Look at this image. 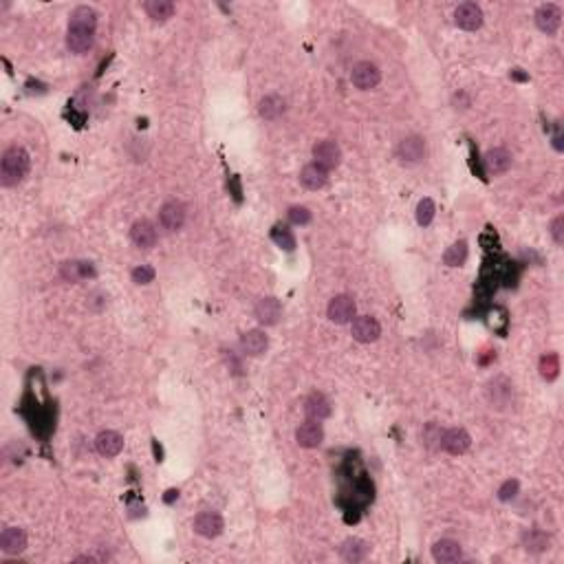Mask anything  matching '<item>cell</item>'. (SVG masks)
<instances>
[{"label": "cell", "instance_id": "obj_16", "mask_svg": "<svg viewBox=\"0 0 564 564\" xmlns=\"http://www.w3.org/2000/svg\"><path fill=\"white\" fill-rule=\"evenodd\" d=\"M95 447H97V452L102 456H106V458H113V456H117L121 452V447H124V438L119 432H113V430H104L97 434L95 438Z\"/></svg>", "mask_w": 564, "mask_h": 564}, {"label": "cell", "instance_id": "obj_27", "mask_svg": "<svg viewBox=\"0 0 564 564\" xmlns=\"http://www.w3.org/2000/svg\"><path fill=\"white\" fill-rule=\"evenodd\" d=\"M60 271H62V278L69 280V282H78L82 278L95 276V269H93L89 263H64Z\"/></svg>", "mask_w": 564, "mask_h": 564}, {"label": "cell", "instance_id": "obj_35", "mask_svg": "<svg viewBox=\"0 0 564 564\" xmlns=\"http://www.w3.org/2000/svg\"><path fill=\"white\" fill-rule=\"evenodd\" d=\"M152 278H154V269L148 265L132 269V280L137 282V285H148V282H152Z\"/></svg>", "mask_w": 564, "mask_h": 564}, {"label": "cell", "instance_id": "obj_18", "mask_svg": "<svg viewBox=\"0 0 564 564\" xmlns=\"http://www.w3.org/2000/svg\"><path fill=\"white\" fill-rule=\"evenodd\" d=\"M329 181V172L325 168H320L318 163H309L300 172V183L307 187V190H320Z\"/></svg>", "mask_w": 564, "mask_h": 564}, {"label": "cell", "instance_id": "obj_32", "mask_svg": "<svg viewBox=\"0 0 564 564\" xmlns=\"http://www.w3.org/2000/svg\"><path fill=\"white\" fill-rule=\"evenodd\" d=\"M434 212H436V207H434L432 198H421L419 205H416V223H419L421 227L430 225L432 218H434Z\"/></svg>", "mask_w": 564, "mask_h": 564}, {"label": "cell", "instance_id": "obj_20", "mask_svg": "<svg viewBox=\"0 0 564 564\" xmlns=\"http://www.w3.org/2000/svg\"><path fill=\"white\" fill-rule=\"evenodd\" d=\"M305 412L309 419L313 421H322V419H327V416L331 414V403L325 395H320V392H313L307 397V401H305Z\"/></svg>", "mask_w": 564, "mask_h": 564}, {"label": "cell", "instance_id": "obj_14", "mask_svg": "<svg viewBox=\"0 0 564 564\" xmlns=\"http://www.w3.org/2000/svg\"><path fill=\"white\" fill-rule=\"evenodd\" d=\"M0 549H3L7 556H18L27 549V534L20 527H7L3 534H0Z\"/></svg>", "mask_w": 564, "mask_h": 564}, {"label": "cell", "instance_id": "obj_15", "mask_svg": "<svg viewBox=\"0 0 564 564\" xmlns=\"http://www.w3.org/2000/svg\"><path fill=\"white\" fill-rule=\"evenodd\" d=\"M296 441L300 447L311 450V447H318L322 441H325V430H322V425L318 421L311 419L307 423H302L296 430Z\"/></svg>", "mask_w": 564, "mask_h": 564}, {"label": "cell", "instance_id": "obj_34", "mask_svg": "<svg viewBox=\"0 0 564 564\" xmlns=\"http://www.w3.org/2000/svg\"><path fill=\"white\" fill-rule=\"evenodd\" d=\"M289 221L296 223V225H307L311 221V212L307 207H300V205H294L289 210Z\"/></svg>", "mask_w": 564, "mask_h": 564}, {"label": "cell", "instance_id": "obj_37", "mask_svg": "<svg viewBox=\"0 0 564 564\" xmlns=\"http://www.w3.org/2000/svg\"><path fill=\"white\" fill-rule=\"evenodd\" d=\"M551 236L558 245L564 243V216H556L551 223Z\"/></svg>", "mask_w": 564, "mask_h": 564}, {"label": "cell", "instance_id": "obj_13", "mask_svg": "<svg viewBox=\"0 0 564 564\" xmlns=\"http://www.w3.org/2000/svg\"><path fill=\"white\" fill-rule=\"evenodd\" d=\"M469 443H472V438L469 434L463 430V427H452V430H445L443 436H441V450H445L447 454H463L467 452Z\"/></svg>", "mask_w": 564, "mask_h": 564}, {"label": "cell", "instance_id": "obj_29", "mask_svg": "<svg viewBox=\"0 0 564 564\" xmlns=\"http://www.w3.org/2000/svg\"><path fill=\"white\" fill-rule=\"evenodd\" d=\"M465 258H467V243H465V240H458V243H454L443 254V263L447 267H461L465 263Z\"/></svg>", "mask_w": 564, "mask_h": 564}, {"label": "cell", "instance_id": "obj_22", "mask_svg": "<svg viewBox=\"0 0 564 564\" xmlns=\"http://www.w3.org/2000/svg\"><path fill=\"white\" fill-rule=\"evenodd\" d=\"M240 344H243V351H245L247 355H252V357H256V355H263V353L267 351L269 340H267V336H265L263 331L254 329V331H247V333H245L243 340H240Z\"/></svg>", "mask_w": 564, "mask_h": 564}, {"label": "cell", "instance_id": "obj_1", "mask_svg": "<svg viewBox=\"0 0 564 564\" xmlns=\"http://www.w3.org/2000/svg\"><path fill=\"white\" fill-rule=\"evenodd\" d=\"M95 27H97V12L93 7H75L71 12L69 31H67V47L71 54H86L95 43Z\"/></svg>", "mask_w": 564, "mask_h": 564}, {"label": "cell", "instance_id": "obj_2", "mask_svg": "<svg viewBox=\"0 0 564 564\" xmlns=\"http://www.w3.org/2000/svg\"><path fill=\"white\" fill-rule=\"evenodd\" d=\"M29 152L20 145H14L3 154V161H0V183L5 187H14L25 179L29 172Z\"/></svg>", "mask_w": 564, "mask_h": 564}, {"label": "cell", "instance_id": "obj_33", "mask_svg": "<svg viewBox=\"0 0 564 564\" xmlns=\"http://www.w3.org/2000/svg\"><path fill=\"white\" fill-rule=\"evenodd\" d=\"M441 436H443V430H438L436 423H427L421 432V438L427 447H434V445H441Z\"/></svg>", "mask_w": 564, "mask_h": 564}, {"label": "cell", "instance_id": "obj_11", "mask_svg": "<svg viewBox=\"0 0 564 564\" xmlns=\"http://www.w3.org/2000/svg\"><path fill=\"white\" fill-rule=\"evenodd\" d=\"M423 154H425V143H423L421 137H416V134H412V137H406L399 143V148H397V156H399V161L406 163V165L419 163L423 159Z\"/></svg>", "mask_w": 564, "mask_h": 564}, {"label": "cell", "instance_id": "obj_31", "mask_svg": "<svg viewBox=\"0 0 564 564\" xmlns=\"http://www.w3.org/2000/svg\"><path fill=\"white\" fill-rule=\"evenodd\" d=\"M560 373V360L556 353H547L545 357L540 360V375L545 377L547 381L556 379Z\"/></svg>", "mask_w": 564, "mask_h": 564}, {"label": "cell", "instance_id": "obj_7", "mask_svg": "<svg viewBox=\"0 0 564 564\" xmlns=\"http://www.w3.org/2000/svg\"><path fill=\"white\" fill-rule=\"evenodd\" d=\"M536 25H538V29L542 31V34L556 36L560 25H562V9L558 5H553V3L542 5L536 12Z\"/></svg>", "mask_w": 564, "mask_h": 564}, {"label": "cell", "instance_id": "obj_36", "mask_svg": "<svg viewBox=\"0 0 564 564\" xmlns=\"http://www.w3.org/2000/svg\"><path fill=\"white\" fill-rule=\"evenodd\" d=\"M516 494H518V480H507V483H503V487L498 489L500 500H511Z\"/></svg>", "mask_w": 564, "mask_h": 564}, {"label": "cell", "instance_id": "obj_28", "mask_svg": "<svg viewBox=\"0 0 564 564\" xmlns=\"http://www.w3.org/2000/svg\"><path fill=\"white\" fill-rule=\"evenodd\" d=\"M285 113V99L280 95H267L260 99V115L265 119H278Z\"/></svg>", "mask_w": 564, "mask_h": 564}, {"label": "cell", "instance_id": "obj_10", "mask_svg": "<svg viewBox=\"0 0 564 564\" xmlns=\"http://www.w3.org/2000/svg\"><path fill=\"white\" fill-rule=\"evenodd\" d=\"M223 527L225 522L223 518L216 514V511H201L196 518H194V531L198 536L203 538H216L223 534Z\"/></svg>", "mask_w": 564, "mask_h": 564}, {"label": "cell", "instance_id": "obj_24", "mask_svg": "<svg viewBox=\"0 0 564 564\" xmlns=\"http://www.w3.org/2000/svg\"><path fill=\"white\" fill-rule=\"evenodd\" d=\"M549 545H551V538L540 529H529V531L522 534V547H525L527 551H531V553L547 551Z\"/></svg>", "mask_w": 564, "mask_h": 564}, {"label": "cell", "instance_id": "obj_3", "mask_svg": "<svg viewBox=\"0 0 564 564\" xmlns=\"http://www.w3.org/2000/svg\"><path fill=\"white\" fill-rule=\"evenodd\" d=\"M351 82L355 89L360 91H371L381 82V71L373 64V62H360L351 71Z\"/></svg>", "mask_w": 564, "mask_h": 564}, {"label": "cell", "instance_id": "obj_4", "mask_svg": "<svg viewBox=\"0 0 564 564\" xmlns=\"http://www.w3.org/2000/svg\"><path fill=\"white\" fill-rule=\"evenodd\" d=\"M313 163H318L320 168H325L327 172L333 170V168H338V165L342 163V150H340V145L336 141H331V139H325V141H318L316 145H313Z\"/></svg>", "mask_w": 564, "mask_h": 564}, {"label": "cell", "instance_id": "obj_6", "mask_svg": "<svg viewBox=\"0 0 564 564\" xmlns=\"http://www.w3.org/2000/svg\"><path fill=\"white\" fill-rule=\"evenodd\" d=\"M355 311H357V307H355V300L351 296H336L329 302L327 316L336 325H346L355 318Z\"/></svg>", "mask_w": 564, "mask_h": 564}, {"label": "cell", "instance_id": "obj_8", "mask_svg": "<svg viewBox=\"0 0 564 564\" xmlns=\"http://www.w3.org/2000/svg\"><path fill=\"white\" fill-rule=\"evenodd\" d=\"M351 333H353V338L357 340V342L371 344V342H375V340L381 336V327H379V322L375 320V318L360 316V318H353Z\"/></svg>", "mask_w": 564, "mask_h": 564}, {"label": "cell", "instance_id": "obj_25", "mask_svg": "<svg viewBox=\"0 0 564 564\" xmlns=\"http://www.w3.org/2000/svg\"><path fill=\"white\" fill-rule=\"evenodd\" d=\"M143 9L154 23H165V20L172 18L174 14V5L170 0H148V3L143 5Z\"/></svg>", "mask_w": 564, "mask_h": 564}, {"label": "cell", "instance_id": "obj_9", "mask_svg": "<svg viewBox=\"0 0 564 564\" xmlns=\"http://www.w3.org/2000/svg\"><path fill=\"white\" fill-rule=\"evenodd\" d=\"M454 23L456 27H461L465 31H476L483 25V12H480V7L476 3H463L456 7Z\"/></svg>", "mask_w": 564, "mask_h": 564}, {"label": "cell", "instance_id": "obj_23", "mask_svg": "<svg viewBox=\"0 0 564 564\" xmlns=\"http://www.w3.org/2000/svg\"><path fill=\"white\" fill-rule=\"evenodd\" d=\"M485 168L492 172V174H500V172H507L509 165H511V154L505 150V148H492L487 154H485Z\"/></svg>", "mask_w": 564, "mask_h": 564}, {"label": "cell", "instance_id": "obj_21", "mask_svg": "<svg viewBox=\"0 0 564 564\" xmlns=\"http://www.w3.org/2000/svg\"><path fill=\"white\" fill-rule=\"evenodd\" d=\"M461 545H458V542H454V540H438V542H434V547H432V558L436 560V562H456V560H461Z\"/></svg>", "mask_w": 564, "mask_h": 564}, {"label": "cell", "instance_id": "obj_26", "mask_svg": "<svg viewBox=\"0 0 564 564\" xmlns=\"http://www.w3.org/2000/svg\"><path fill=\"white\" fill-rule=\"evenodd\" d=\"M368 553V542H364L360 538H351L342 545V558L346 562H360L366 558Z\"/></svg>", "mask_w": 564, "mask_h": 564}, {"label": "cell", "instance_id": "obj_12", "mask_svg": "<svg viewBox=\"0 0 564 564\" xmlns=\"http://www.w3.org/2000/svg\"><path fill=\"white\" fill-rule=\"evenodd\" d=\"M159 223L163 229H168V232H176V229H181L183 223H185V207L183 203L179 201H168L159 212Z\"/></svg>", "mask_w": 564, "mask_h": 564}, {"label": "cell", "instance_id": "obj_19", "mask_svg": "<svg viewBox=\"0 0 564 564\" xmlns=\"http://www.w3.org/2000/svg\"><path fill=\"white\" fill-rule=\"evenodd\" d=\"M130 238H132V243L141 247V249H150L154 247L156 243V229L150 221H137L132 225L130 229Z\"/></svg>", "mask_w": 564, "mask_h": 564}, {"label": "cell", "instance_id": "obj_17", "mask_svg": "<svg viewBox=\"0 0 564 564\" xmlns=\"http://www.w3.org/2000/svg\"><path fill=\"white\" fill-rule=\"evenodd\" d=\"M282 316V307H280V302L276 298H263L256 305V318L260 325H265V327H271V325H276V322L280 320Z\"/></svg>", "mask_w": 564, "mask_h": 564}, {"label": "cell", "instance_id": "obj_5", "mask_svg": "<svg viewBox=\"0 0 564 564\" xmlns=\"http://www.w3.org/2000/svg\"><path fill=\"white\" fill-rule=\"evenodd\" d=\"M485 395H487V401L492 403V408L500 410L505 408V406H509L511 397H514V386H511L507 377H494L487 384Z\"/></svg>", "mask_w": 564, "mask_h": 564}, {"label": "cell", "instance_id": "obj_30", "mask_svg": "<svg viewBox=\"0 0 564 564\" xmlns=\"http://www.w3.org/2000/svg\"><path fill=\"white\" fill-rule=\"evenodd\" d=\"M271 238H274V243L285 249V252H294L296 249V236L291 234V229H287V227L276 225L271 229Z\"/></svg>", "mask_w": 564, "mask_h": 564}]
</instances>
